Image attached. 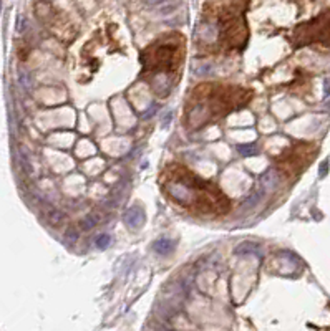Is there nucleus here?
Listing matches in <instances>:
<instances>
[{
	"label": "nucleus",
	"instance_id": "nucleus-9",
	"mask_svg": "<svg viewBox=\"0 0 330 331\" xmlns=\"http://www.w3.org/2000/svg\"><path fill=\"white\" fill-rule=\"evenodd\" d=\"M237 151H239L241 156H256V154H259V149H257L256 144H242V146L237 148Z\"/></svg>",
	"mask_w": 330,
	"mask_h": 331
},
{
	"label": "nucleus",
	"instance_id": "nucleus-17",
	"mask_svg": "<svg viewBox=\"0 0 330 331\" xmlns=\"http://www.w3.org/2000/svg\"><path fill=\"white\" fill-rule=\"evenodd\" d=\"M0 10H2V2H0Z\"/></svg>",
	"mask_w": 330,
	"mask_h": 331
},
{
	"label": "nucleus",
	"instance_id": "nucleus-14",
	"mask_svg": "<svg viewBox=\"0 0 330 331\" xmlns=\"http://www.w3.org/2000/svg\"><path fill=\"white\" fill-rule=\"evenodd\" d=\"M66 240H70V242H75V240H78V232H76V229H73V227H70L68 230H66Z\"/></svg>",
	"mask_w": 330,
	"mask_h": 331
},
{
	"label": "nucleus",
	"instance_id": "nucleus-7",
	"mask_svg": "<svg viewBox=\"0 0 330 331\" xmlns=\"http://www.w3.org/2000/svg\"><path fill=\"white\" fill-rule=\"evenodd\" d=\"M125 222H126V225L131 227V229L141 227L144 222V214H143L141 207H131V209H128L125 214Z\"/></svg>",
	"mask_w": 330,
	"mask_h": 331
},
{
	"label": "nucleus",
	"instance_id": "nucleus-13",
	"mask_svg": "<svg viewBox=\"0 0 330 331\" xmlns=\"http://www.w3.org/2000/svg\"><path fill=\"white\" fill-rule=\"evenodd\" d=\"M95 217L91 215H86L83 220H81V227H83V230H90L91 227H95Z\"/></svg>",
	"mask_w": 330,
	"mask_h": 331
},
{
	"label": "nucleus",
	"instance_id": "nucleus-1",
	"mask_svg": "<svg viewBox=\"0 0 330 331\" xmlns=\"http://www.w3.org/2000/svg\"><path fill=\"white\" fill-rule=\"evenodd\" d=\"M159 184L173 202L196 215H224L231 209L229 199L218 185L199 179L183 166H168L159 177Z\"/></svg>",
	"mask_w": 330,
	"mask_h": 331
},
{
	"label": "nucleus",
	"instance_id": "nucleus-4",
	"mask_svg": "<svg viewBox=\"0 0 330 331\" xmlns=\"http://www.w3.org/2000/svg\"><path fill=\"white\" fill-rule=\"evenodd\" d=\"M184 37L166 33L141 51V75L151 83L158 96H168L176 86L184 60Z\"/></svg>",
	"mask_w": 330,
	"mask_h": 331
},
{
	"label": "nucleus",
	"instance_id": "nucleus-8",
	"mask_svg": "<svg viewBox=\"0 0 330 331\" xmlns=\"http://www.w3.org/2000/svg\"><path fill=\"white\" fill-rule=\"evenodd\" d=\"M153 248H154V250H156L158 253H161V255H168V253L173 252L174 242L169 240V239H161V240H158L156 244L153 245Z\"/></svg>",
	"mask_w": 330,
	"mask_h": 331
},
{
	"label": "nucleus",
	"instance_id": "nucleus-10",
	"mask_svg": "<svg viewBox=\"0 0 330 331\" xmlns=\"http://www.w3.org/2000/svg\"><path fill=\"white\" fill-rule=\"evenodd\" d=\"M47 219H48V222L50 224H55V225H58L61 220H63V214L61 212H58V210H53V209H50V210H47Z\"/></svg>",
	"mask_w": 330,
	"mask_h": 331
},
{
	"label": "nucleus",
	"instance_id": "nucleus-15",
	"mask_svg": "<svg viewBox=\"0 0 330 331\" xmlns=\"http://www.w3.org/2000/svg\"><path fill=\"white\" fill-rule=\"evenodd\" d=\"M327 170H329V161L322 163V166H321V177H326V175H327Z\"/></svg>",
	"mask_w": 330,
	"mask_h": 331
},
{
	"label": "nucleus",
	"instance_id": "nucleus-11",
	"mask_svg": "<svg viewBox=\"0 0 330 331\" xmlns=\"http://www.w3.org/2000/svg\"><path fill=\"white\" fill-rule=\"evenodd\" d=\"M110 235H106V234H101V235H98V239L95 240V244H96V247L98 248H101V250H105V248L110 245Z\"/></svg>",
	"mask_w": 330,
	"mask_h": 331
},
{
	"label": "nucleus",
	"instance_id": "nucleus-16",
	"mask_svg": "<svg viewBox=\"0 0 330 331\" xmlns=\"http://www.w3.org/2000/svg\"><path fill=\"white\" fill-rule=\"evenodd\" d=\"M324 93H326V96L330 95V80H327L326 85H324Z\"/></svg>",
	"mask_w": 330,
	"mask_h": 331
},
{
	"label": "nucleus",
	"instance_id": "nucleus-3",
	"mask_svg": "<svg viewBox=\"0 0 330 331\" xmlns=\"http://www.w3.org/2000/svg\"><path fill=\"white\" fill-rule=\"evenodd\" d=\"M254 93L239 86L226 85H198L191 93L186 103V126L191 129L204 128L206 124L216 123L219 118L246 106Z\"/></svg>",
	"mask_w": 330,
	"mask_h": 331
},
{
	"label": "nucleus",
	"instance_id": "nucleus-12",
	"mask_svg": "<svg viewBox=\"0 0 330 331\" xmlns=\"http://www.w3.org/2000/svg\"><path fill=\"white\" fill-rule=\"evenodd\" d=\"M256 248H257L256 244H252V242H246V244H242L241 247H237L236 252L239 253V255H241V253H252V252L256 250Z\"/></svg>",
	"mask_w": 330,
	"mask_h": 331
},
{
	"label": "nucleus",
	"instance_id": "nucleus-6",
	"mask_svg": "<svg viewBox=\"0 0 330 331\" xmlns=\"http://www.w3.org/2000/svg\"><path fill=\"white\" fill-rule=\"evenodd\" d=\"M317 148L312 143H296L294 146L286 149L279 158H277V167L282 170L287 177H297L312 159L316 158Z\"/></svg>",
	"mask_w": 330,
	"mask_h": 331
},
{
	"label": "nucleus",
	"instance_id": "nucleus-5",
	"mask_svg": "<svg viewBox=\"0 0 330 331\" xmlns=\"http://www.w3.org/2000/svg\"><path fill=\"white\" fill-rule=\"evenodd\" d=\"M321 43L330 48V10L321 13L319 17L297 25L292 33V45L294 48Z\"/></svg>",
	"mask_w": 330,
	"mask_h": 331
},
{
	"label": "nucleus",
	"instance_id": "nucleus-2",
	"mask_svg": "<svg viewBox=\"0 0 330 331\" xmlns=\"http://www.w3.org/2000/svg\"><path fill=\"white\" fill-rule=\"evenodd\" d=\"M247 0H223L216 3L213 15L206 13L199 23L201 37L198 45L203 51L218 53V51L244 50L249 40V30L246 23Z\"/></svg>",
	"mask_w": 330,
	"mask_h": 331
}]
</instances>
